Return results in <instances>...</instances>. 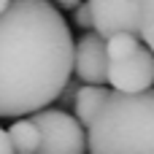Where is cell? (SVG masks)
<instances>
[{"label":"cell","mask_w":154,"mask_h":154,"mask_svg":"<svg viewBox=\"0 0 154 154\" xmlns=\"http://www.w3.org/2000/svg\"><path fill=\"white\" fill-rule=\"evenodd\" d=\"M5 135H8V143H11V149L14 154H35L38 152V127L32 125V119H16L8 130H5Z\"/></svg>","instance_id":"cell-8"},{"label":"cell","mask_w":154,"mask_h":154,"mask_svg":"<svg viewBox=\"0 0 154 154\" xmlns=\"http://www.w3.org/2000/svg\"><path fill=\"white\" fill-rule=\"evenodd\" d=\"M73 73V35L49 0H8L0 14V119L54 103Z\"/></svg>","instance_id":"cell-1"},{"label":"cell","mask_w":154,"mask_h":154,"mask_svg":"<svg viewBox=\"0 0 154 154\" xmlns=\"http://www.w3.org/2000/svg\"><path fill=\"white\" fill-rule=\"evenodd\" d=\"M30 119L41 138L35 154H87L84 127L76 122V116L60 108H41Z\"/></svg>","instance_id":"cell-5"},{"label":"cell","mask_w":154,"mask_h":154,"mask_svg":"<svg viewBox=\"0 0 154 154\" xmlns=\"http://www.w3.org/2000/svg\"><path fill=\"white\" fill-rule=\"evenodd\" d=\"M8 5V0H0V14H3V8Z\"/></svg>","instance_id":"cell-13"},{"label":"cell","mask_w":154,"mask_h":154,"mask_svg":"<svg viewBox=\"0 0 154 154\" xmlns=\"http://www.w3.org/2000/svg\"><path fill=\"white\" fill-rule=\"evenodd\" d=\"M73 70L79 81L103 87L108 79V57H106V38L97 32H84L73 43Z\"/></svg>","instance_id":"cell-6"},{"label":"cell","mask_w":154,"mask_h":154,"mask_svg":"<svg viewBox=\"0 0 154 154\" xmlns=\"http://www.w3.org/2000/svg\"><path fill=\"white\" fill-rule=\"evenodd\" d=\"M0 154H14L11 143H8V135H5V130H3V127H0Z\"/></svg>","instance_id":"cell-11"},{"label":"cell","mask_w":154,"mask_h":154,"mask_svg":"<svg viewBox=\"0 0 154 154\" xmlns=\"http://www.w3.org/2000/svg\"><path fill=\"white\" fill-rule=\"evenodd\" d=\"M87 154H154V97L146 92H108L87 125Z\"/></svg>","instance_id":"cell-2"},{"label":"cell","mask_w":154,"mask_h":154,"mask_svg":"<svg viewBox=\"0 0 154 154\" xmlns=\"http://www.w3.org/2000/svg\"><path fill=\"white\" fill-rule=\"evenodd\" d=\"M106 57H108V79L116 92H146L154 81L152 49L133 32H114L106 38Z\"/></svg>","instance_id":"cell-3"},{"label":"cell","mask_w":154,"mask_h":154,"mask_svg":"<svg viewBox=\"0 0 154 154\" xmlns=\"http://www.w3.org/2000/svg\"><path fill=\"white\" fill-rule=\"evenodd\" d=\"M73 24H79L81 30H89V27H92V14H89L87 0H81V3L73 8Z\"/></svg>","instance_id":"cell-9"},{"label":"cell","mask_w":154,"mask_h":154,"mask_svg":"<svg viewBox=\"0 0 154 154\" xmlns=\"http://www.w3.org/2000/svg\"><path fill=\"white\" fill-rule=\"evenodd\" d=\"M87 5L92 14V27L100 38L114 32H133L152 49V0H87Z\"/></svg>","instance_id":"cell-4"},{"label":"cell","mask_w":154,"mask_h":154,"mask_svg":"<svg viewBox=\"0 0 154 154\" xmlns=\"http://www.w3.org/2000/svg\"><path fill=\"white\" fill-rule=\"evenodd\" d=\"M79 3H81V0H57V5H54V8H57V11H73Z\"/></svg>","instance_id":"cell-12"},{"label":"cell","mask_w":154,"mask_h":154,"mask_svg":"<svg viewBox=\"0 0 154 154\" xmlns=\"http://www.w3.org/2000/svg\"><path fill=\"white\" fill-rule=\"evenodd\" d=\"M106 97H108V89H106V87H92V84L79 87V89H76V97H73L76 122H79L81 127H87V125L97 116V111L103 108Z\"/></svg>","instance_id":"cell-7"},{"label":"cell","mask_w":154,"mask_h":154,"mask_svg":"<svg viewBox=\"0 0 154 154\" xmlns=\"http://www.w3.org/2000/svg\"><path fill=\"white\" fill-rule=\"evenodd\" d=\"M76 89H79V84H76V81H73V79H68V81H65V87H62V92H60V97H57V100H62V103H65V106H68V103H73V97H76Z\"/></svg>","instance_id":"cell-10"}]
</instances>
